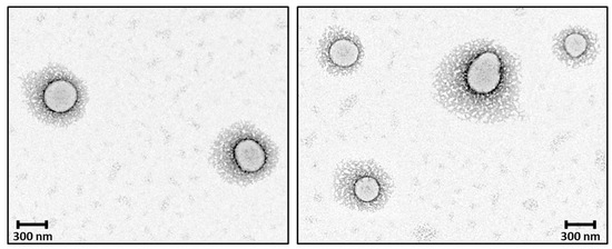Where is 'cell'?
Returning <instances> with one entry per match:
<instances>
[{"label": "cell", "instance_id": "6da1fadb", "mask_svg": "<svg viewBox=\"0 0 612 249\" xmlns=\"http://www.w3.org/2000/svg\"><path fill=\"white\" fill-rule=\"evenodd\" d=\"M521 58L493 39L454 47L433 72V97L455 117L484 124L505 122L519 112Z\"/></svg>", "mask_w": 612, "mask_h": 249}, {"label": "cell", "instance_id": "7a4b0ae2", "mask_svg": "<svg viewBox=\"0 0 612 249\" xmlns=\"http://www.w3.org/2000/svg\"><path fill=\"white\" fill-rule=\"evenodd\" d=\"M279 152L274 141L251 123H234L219 133L209 160L226 181L247 186L269 176Z\"/></svg>", "mask_w": 612, "mask_h": 249}, {"label": "cell", "instance_id": "3957f363", "mask_svg": "<svg viewBox=\"0 0 612 249\" xmlns=\"http://www.w3.org/2000/svg\"><path fill=\"white\" fill-rule=\"evenodd\" d=\"M23 94L30 111L41 121L66 126L81 117L87 92L80 80L60 67H47L23 79Z\"/></svg>", "mask_w": 612, "mask_h": 249}, {"label": "cell", "instance_id": "277c9868", "mask_svg": "<svg viewBox=\"0 0 612 249\" xmlns=\"http://www.w3.org/2000/svg\"><path fill=\"white\" fill-rule=\"evenodd\" d=\"M394 189L389 173L372 159L344 160L333 176L336 201L355 211L376 212L383 209Z\"/></svg>", "mask_w": 612, "mask_h": 249}, {"label": "cell", "instance_id": "5b68a950", "mask_svg": "<svg viewBox=\"0 0 612 249\" xmlns=\"http://www.w3.org/2000/svg\"><path fill=\"white\" fill-rule=\"evenodd\" d=\"M317 58L328 73L346 76L359 68L364 49L359 38L352 31L342 27H329L318 42Z\"/></svg>", "mask_w": 612, "mask_h": 249}, {"label": "cell", "instance_id": "8992f818", "mask_svg": "<svg viewBox=\"0 0 612 249\" xmlns=\"http://www.w3.org/2000/svg\"><path fill=\"white\" fill-rule=\"evenodd\" d=\"M552 51L555 58L570 68L585 67L601 52L595 32L583 26H570L554 34Z\"/></svg>", "mask_w": 612, "mask_h": 249}]
</instances>
